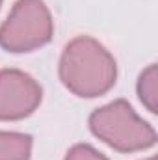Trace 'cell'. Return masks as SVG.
Listing matches in <instances>:
<instances>
[{"label": "cell", "instance_id": "cell-7", "mask_svg": "<svg viewBox=\"0 0 158 160\" xmlns=\"http://www.w3.org/2000/svg\"><path fill=\"white\" fill-rule=\"evenodd\" d=\"M65 160H108V158L104 155H101L97 149H93L91 145L78 143V145H73L67 151Z\"/></svg>", "mask_w": 158, "mask_h": 160}, {"label": "cell", "instance_id": "cell-2", "mask_svg": "<svg viewBox=\"0 0 158 160\" xmlns=\"http://www.w3.org/2000/svg\"><path fill=\"white\" fill-rule=\"evenodd\" d=\"M89 128L99 140L121 153L143 151L156 143L155 128L123 99L97 108L89 116Z\"/></svg>", "mask_w": 158, "mask_h": 160}, {"label": "cell", "instance_id": "cell-8", "mask_svg": "<svg viewBox=\"0 0 158 160\" xmlns=\"http://www.w3.org/2000/svg\"><path fill=\"white\" fill-rule=\"evenodd\" d=\"M147 160H156V158H155V157H151V158H147Z\"/></svg>", "mask_w": 158, "mask_h": 160}, {"label": "cell", "instance_id": "cell-4", "mask_svg": "<svg viewBox=\"0 0 158 160\" xmlns=\"http://www.w3.org/2000/svg\"><path fill=\"white\" fill-rule=\"evenodd\" d=\"M43 91L30 75L19 69L0 71V121L28 118L39 106Z\"/></svg>", "mask_w": 158, "mask_h": 160}, {"label": "cell", "instance_id": "cell-6", "mask_svg": "<svg viewBox=\"0 0 158 160\" xmlns=\"http://www.w3.org/2000/svg\"><path fill=\"white\" fill-rule=\"evenodd\" d=\"M138 95H140V101L147 106V110L156 114V110H158V69L155 63L149 65L140 75Z\"/></svg>", "mask_w": 158, "mask_h": 160}, {"label": "cell", "instance_id": "cell-5", "mask_svg": "<svg viewBox=\"0 0 158 160\" xmlns=\"http://www.w3.org/2000/svg\"><path fill=\"white\" fill-rule=\"evenodd\" d=\"M32 138L22 132H0V160H28Z\"/></svg>", "mask_w": 158, "mask_h": 160}, {"label": "cell", "instance_id": "cell-3", "mask_svg": "<svg viewBox=\"0 0 158 160\" xmlns=\"http://www.w3.org/2000/svg\"><path fill=\"white\" fill-rule=\"evenodd\" d=\"M52 32V15L43 0H17L0 26V47L15 54L32 52L47 45Z\"/></svg>", "mask_w": 158, "mask_h": 160}, {"label": "cell", "instance_id": "cell-9", "mask_svg": "<svg viewBox=\"0 0 158 160\" xmlns=\"http://www.w3.org/2000/svg\"><path fill=\"white\" fill-rule=\"evenodd\" d=\"M0 4H2V0H0Z\"/></svg>", "mask_w": 158, "mask_h": 160}, {"label": "cell", "instance_id": "cell-1", "mask_svg": "<svg viewBox=\"0 0 158 160\" xmlns=\"http://www.w3.org/2000/svg\"><path fill=\"white\" fill-rule=\"evenodd\" d=\"M117 77L114 56L93 38L73 39L62 54L60 78L63 86L78 97H99L112 89Z\"/></svg>", "mask_w": 158, "mask_h": 160}]
</instances>
